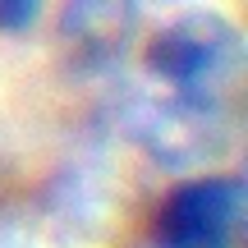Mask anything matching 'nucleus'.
Wrapping results in <instances>:
<instances>
[{
    "label": "nucleus",
    "mask_w": 248,
    "mask_h": 248,
    "mask_svg": "<svg viewBox=\"0 0 248 248\" xmlns=\"http://www.w3.org/2000/svg\"><path fill=\"white\" fill-rule=\"evenodd\" d=\"M142 69L152 74L166 106L184 120L212 124L234 106L244 78V37L221 14H184L166 23L142 51Z\"/></svg>",
    "instance_id": "f257e3e1"
},
{
    "label": "nucleus",
    "mask_w": 248,
    "mask_h": 248,
    "mask_svg": "<svg viewBox=\"0 0 248 248\" xmlns=\"http://www.w3.org/2000/svg\"><path fill=\"white\" fill-rule=\"evenodd\" d=\"M244 179L198 175L175 184L152 216V248H239L244 244Z\"/></svg>",
    "instance_id": "f03ea898"
},
{
    "label": "nucleus",
    "mask_w": 248,
    "mask_h": 248,
    "mask_svg": "<svg viewBox=\"0 0 248 248\" xmlns=\"http://www.w3.org/2000/svg\"><path fill=\"white\" fill-rule=\"evenodd\" d=\"M60 37L83 64H110L133 37V0H69L60 14Z\"/></svg>",
    "instance_id": "7ed1b4c3"
},
{
    "label": "nucleus",
    "mask_w": 248,
    "mask_h": 248,
    "mask_svg": "<svg viewBox=\"0 0 248 248\" xmlns=\"http://www.w3.org/2000/svg\"><path fill=\"white\" fill-rule=\"evenodd\" d=\"M46 0H0V37H23L42 18Z\"/></svg>",
    "instance_id": "20e7f679"
}]
</instances>
